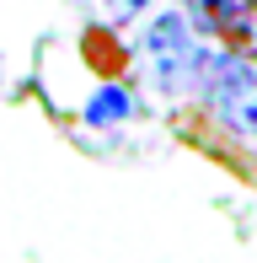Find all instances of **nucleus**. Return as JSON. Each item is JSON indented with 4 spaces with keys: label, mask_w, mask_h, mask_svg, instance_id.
<instances>
[{
    "label": "nucleus",
    "mask_w": 257,
    "mask_h": 263,
    "mask_svg": "<svg viewBox=\"0 0 257 263\" xmlns=\"http://www.w3.org/2000/svg\"><path fill=\"white\" fill-rule=\"evenodd\" d=\"M204 76H209L215 113L241 135H257V65L225 54V59H204Z\"/></svg>",
    "instance_id": "1"
},
{
    "label": "nucleus",
    "mask_w": 257,
    "mask_h": 263,
    "mask_svg": "<svg viewBox=\"0 0 257 263\" xmlns=\"http://www.w3.org/2000/svg\"><path fill=\"white\" fill-rule=\"evenodd\" d=\"M150 65H156V86L161 91H182L188 81L204 70V54H198L193 43V22L177 16V11H166V16L150 27Z\"/></svg>",
    "instance_id": "2"
},
{
    "label": "nucleus",
    "mask_w": 257,
    "mask_h": 263,
    "mask_svg": "<svg viewBox=\"0 0 257 263\" xmlns=\"http://www.w3.org/2000/svg\"><path fill=\"white\" fill-rule=\"evenodd\" d=\"M220 43H225L236 59H247V65H257V0H247V6L236 11V16L225 22V27L215 32Z\"/></svg>",
    "instance_id": "3"
},
{
    "label": "nucleus",
    "mask_w": 257,
    "mask_h": 263,
    "mask_svg": "<svg viewBox=\"0 0 257 263\" xmlns=\"http://www.w3.org/2000/svg\"><path fill=\"white\" fill-rule=\"evenodd\" d=\"M80 49H86V54H91V65H97V70H102V76H118V70L128 65V54H123V43H118V38H113V32H108V27H91V32H86V38H80Z\"/></svg>",
    "instance_id": "4"
},
{
    "label": "nucleus",
    "mask_w": 257,
    "mask_h": 263,
    "mask_svg": "<svg viewBox=\"0 0 257 263\" xmlns=\"http://www.w3.org/2000/svg\"><path fill=\"white\" fill-rule=\"evenodd\" d=\"M241 6H247V0H188V22H193V32H209V38H215Z\"/></svg>",
    "instance_id": "5"
},
{
    "label": "nucleus",
    "mask_w": 257,
    "mask_h": 263,
    "mask_svg": "<svg viewBox=\"0 0 257 263\" xmlns=\"http://www.w3.org/2000/svg\"><path fill=\"white\" fill-rule=\"evenodd\" d=\"M123 113H134V102H128V91H102L97 102L86 107V124H113V118H123Z\"/></svg>",
    "instance_id": "6"
},
{
    "label": "nucleus",
    "mask_w": 257,
    "mask_h": 263,
    "mask_svg": "<svg viewBox=\"0 0 257 263\" xmlns=\"http://www.w3.org/2000/svg\"><path fill=\"white\" fill-rule=\"evenodd\" d=\"M150 6H156V0H108V11H113V16H118V22L139 16V11H150Z\"/></svg>",
    "instance_id": "7"
}]
</instances>
